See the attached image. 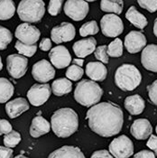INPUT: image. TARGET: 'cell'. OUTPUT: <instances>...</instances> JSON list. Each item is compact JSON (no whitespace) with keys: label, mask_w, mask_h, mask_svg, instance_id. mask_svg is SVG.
Returning <instances> with one entry per match:
<instances>
[{"label":"cell","mask_w":157,"mask_h":158,"mask_svg":"<svg viewBox=\"0 0 157 158\" xmlns=\"http://www.w3.org/2000/svg\"><path fill=\"white\" fill-rule=\"evenodd\" d=\"M147 91L150 101L157 106V80L147 87Z\"/></svg>","instance_id":"74e56055"},{"label":"cell","mask_w":157,"mask_h":158,"mask_svg":"<svg viewBox=\"0 0 157 158\" xmlns=\"http://www.w3.org/2000/svg\"><path fill=\"white\" fill-rule=\"evenodd\" d=\"M124 106L131 115H140L145 110V100L140 95H132L126 98Z\"/></svg>","instance_id":"44dd1931"},{"label":"cell","mask_w":157,"mask_h":158,"mask_svg":"<svg viewBox=\"0 0 157 158\" xmlns=\"http://www.w3.org/2000/svg\"><path fill=\"white\" fill-rule=\"evenodd\" d=\"M14 158H28V157L24 156H23V155H19V156H16Z\"/></svg>","instance_id":"7dc6e473"},{"label":"cell","mask_w":157,"mask_h":158,"mask_svg":"<svg viewBox=\"0 0 157 158\" xmlns=\"http://www.w3.org/2000/svg\"><path fill=\"white\" fill-rule=\"evenodd\" d=\"M72 64H75V65H77V66H80V67H81L82 65H83V63H84V61H83V59H80V58H76V59H74L72 61Z\"/></svg>","instance_id":"f6af8a7d"},{"label":"cell","mask_w":157,"mask_h":158,"mask_svg":"<svg viewBox=\"0 0 157 158\" xmlns=\"http://www.w3.org/2000/svg\"><path fill=\"white\" fill-rule=\"evenodd\" d=\"M83 74H84V71L81 67L77 66L75 64H72L71 66H69L66 72V77L70 81H77L82 78Z\"/></svg>","instance_id":"1f68e13d"},{"label":"cell","mask_w":157,"mask_h":158,"mask_svg":"<svg viewBox=\"0 0 157 158\" xmlns=\"http://www.w3.org/2000/svg\"><path fill=\"white\" fill-rule=\"evenodd\" d=\"M124 2L122 0H102L100 2V8L107 13H114L115 15H120L123 11Z\"/></svg>","instance_id":"484cf974"},{"label":"cell","mask_w":157,"mask_h":158,"mask_svg":"<svg viewBox=\"0 0 157 158\" xmlns=\"http://www.w3.org/2000/svg\"><path fill=\"white\" fill-rule=\"evenodd\" d=\"M48 158H85V156L79 147L64 146L52 152Z\"/></svg>","instance_id":"7402d4cb"},{"label":"cell","mask_w":157,"mask_h":158,"mask_svg":"<svg viewBox=\"0 0 157 158\" xmlns=\"http://www.w3.org/2000/svg\"><path fill=\"white\" fill-rule=\"evenodd\" d=\"M86 118L93 132L103 137H110L121 131L124 113L120 107L114 103L101 102L88 110Z\"/></svg>","instance_id":"6da1fadb"},{"label":"cell","mask_w":157,"mask_h":158,"mask_svg":"<svg viewBox=\"0 0 157 158\" xmlns=\"http://www.w3.org/2000/svg\"><path fill=\"white\" fill-rule=\"evenodd\" d=\"M15 12L14 3L11 0H0V20L12 18Z\"/></svg>","instance_id":"83f0119b"},{"label":"cell","mask_w":157,"mask_h":158,"mask_svg":"<svg viewBox=\"0 0 157 158\" xmlns=\"http://www.w3.org/2000/svg\"><path fill=\"white\" fill-rule=\"evenodd\" d=\"M62 4H63L62 0H51L49 2V14L52 16L59 15L60 12V9H61V6H62Z\"/></svg>","instance_id":"d590c367"},{"label":"cell","mask_w":157,"mask_h":158,"mask_svg":"<svg viewBox=\"0 0 157 158\" xmlns=\"http://www.w3.org/2000/svg\"><path fill=\"white\" fill-rule=\"evenodd\" d=\"M39 47L42 51H44V52L50 51V49L52 48V41L50 40V38H43L41 41Z\"/></svg>","instance_id":"ee69618b"},{"label":"cell","mask_w":157,"mask_h":158,"mask_svg":"<svg viewBox=\"0 0 157 158\" xmlns=\"http://www.w3.org/2000/svg\"><path fill=\"white\" fill-rule=\"evenodd\" d=\"M52 89L47 83L34 84L27 92V98L29 102L35 106L39 107L44 104L51 96Z\"/></svg>","instance_id":"8fae6325"},{"label":"cell","mask_w":157,"mask_h":158,"mask_svg":"<svg viewBox=\"0 0 157 158\" xmlns=\"http://www.w3.org/2000/svg\"><path fill=\"white\" fill-rule=\"evenodd\" d=\"M98 31H99V28H98L97 22L95 20H92L81 25V27L80 28V35L81 36L83 37L88 36V35H94L98 33Z\"/></svg>","instance_id":"f546056e"},{"label":"cell","mask_w":157,"mask_h":158,"mask_svg":"<svg viewBox=\"0 0 157 158\" xmlns=\"http://www.w3.org/2000/svg\"><path fill=\"white\" fill-rule=\"evenodd\" d=\"M141 62L147 71L157 73V45L149 44L143 49Z\"/></svg>","instance_id":"ac0fdd59"},{"label":"cell","mask_w":157,"mask_h":158,"mask_svg":"<svg viewBox=\"0 0 157 158\" xmlns=\"http://www.w3.org/2000/svg\"><path fill=\"white\" fill-rule=\"evenodd\" d=\"M29 110V104L24 98H17L10 100L6 105V114L10 118H15Z\"/></svg>","instance_id":"ffe728a7"},{"label":"cell","mask_w":157,"mask_h":158,"mask_svg":"<svg viewBox=\"0 0 157 158\" xmlns=\"http://www.w3.org/2000/svg\"><path fill=\"white\" fill-rule=\"evenodd\" d=\"M28 59L21 54H11L6 58L7 72L14 79H20L26 73Z\"/></svg>","instance_id":"30bf717a"},{"label":"cell","mask_w":157,"mask_h":158,"mask_svg":"<svg viewBox=\"0 0 157 158\" xmlns=\"http://www.w3.org/2000/svg\"><path fill=\"white\" fill-rule=\"evenodd\" d=\"M21 141V135L17 131L12 130L10 133L5 135L4 136V144L6 147L14 148L17 146Z\"/></svg>","instance_id":"d6a6232c"},{"label":"cell","mask_w":157,"mask_h":158,"mask_svg":"<svg viewBox=\"0 0 157 158\" xmlns=\"http://www.w3.org/2000/svg\"><path fill=\"white\" fill-rule=\"evenodd\" d=\"M100 28L105 36L118 37L124 31V24L118 15L115 14H108L101 18Z\"/></svg>","instance_id":"52a82bcc"},{"label":"cell","mask_w":157,"mask_h":158,"mask_svg":"<svg viewBox=\"0 0 157 158\" xmlns=\"http://www.w3.org/2000/svg\"><path fill=\"white\" fill-rule=\"evenodd\" d=\"M50 129H51L50 123L44 118L41 116H37L32 120V124L30 127V135L33 137L37 138L42 136L43 135L49 133Z\"/></svg>","instance_id":"603a6c76"},{"label":"cell","mask_w":157,"mask_h":158,"mask_svg":"<svg viewBox=\"0 0 157 158\" xmlns=\"http://www.w3.org/2000/svg\"><path fill=\"white\" fill-rule=\"evenodd\" d=\"M103 95V89L93 81L83 80L80 81L74 90L75 100L84 106L92 107L97 104Z\"/></svg>","instance_id":"3957f363"},{"label":"cell","mask_w":157,"mask_h":158,"mask_svg":"<svg viewBox=\"0 0 157 158\" xmlns=\"http://www.w3.org/2000/svg\"><path fill=\"white\" fill-rule=\"evenodd\" d=\"M108 46L107 45H101L96 48L94 54L95 57L97 58L100 62L104 63H109V55H108Z\"/></svg>","instance_id":"e575fe53"},{"label":"cell","mask_w":157,"mask_h":158,"mask_svg":"<svg viewBox=\"0 0 157 158\" xmlns=\"http://www.w3.org/2000/svg\"><path fill=\"white\" fill-rule=\"evenodd\" d=\"M51 127L57 136L62 138L69 137L79 128V117L72 109H60L52 114Z\"/></svg>","instance_id":"7a4b0ae2"},{"label":"cell","mask_w":157,"mask_h":158,"mask_svg":"<svg viewBox=\"0 0 157 158\" xmlns=\"http://www.w3.org/2000/svg\"><path fill=\"white\" fill-rule=\"evenodd\" d=\"M41 33L39 29L27 23L19 24L14 33V36L18 39L19 42L27 45H35L39 40Z\"/></svg>","instance_id":"ba28073f"},{"label":"cell","mask_w":157,"mask_h":158,"mask_svg":"<svg viewBox=\"0 0 157 158\" xmlns=\"http://www.w3.org/2000/svg\"><path fill=\"white\" fill-rule=\"evenodd\" d=\"M154 34L157 37V18L155 21V24H154Z\"/></svg>","instance_id":"bcb514c9"},{"label":"cell","mask_w":157,"mask_h":158,"mask_svg":"<svg viewBox=\"0 0 157 158\" xmlns=\"http://www.w3.org/2000/svg\"><path fill=\"white\" fill-rule=\"evenodd\" d=\"M72 89V83L70 80L65 78H59L52 84V91L55 96H63L70 93Z\"/></svg>","instance_id":"d4e9b609"},{"label":"cell","mask_w":157,"mask_h":158,"mask_svg":"<svg viewBox=\"0 0 157 158\" xmlns=\"http://www.w3.org/2000/svg\"><path fill=\"white\" fill-rule=\"evenodd\" d=\"M86 74L93 81H103L107 78V67L100 61H90L86 65Z\"/></svg>","instance_id":"d6986e66"},{"label":"cell","mask_w":157,"mask_h":158,"mask_svg":"<svg viewBox=\"0 0 157 158\" xmlns=\"http://www.w3.org/2000/svg\"><path fill=\"white\" fill-rule=\"evenodd\" d=\"M134 158H155V155L152 151L147 150H142L138 153H136Z\"/></svg>","instance_id":"7bdbcfd3"},{"label":"cell","mask_w":157,"mask_h":158,"mask_svg":"<svg viewBox=\"0 0 157 158\" xmlns=\"http://www.w3.org/2000/svg\"><path fill=\"white\" fill-rule=\"evenodd\" d=\"M155 131H156V134H157V125H156V127H155Z\"/></svg>","instance_id":"681fc988"},{"label":"cell","mask_w":157,"mask_h":158,"mask_svg":"<svg viewBox=\"0 0 157 158\" xmlns=\"http://www.w3.org/2000/svg\"><path fill=\"white\" fill-rule=\"evenodd\" d=\"M145 35L139 31H131L125 37V47L129 53H136L145 48L146 45Z\"/></svg>","instance_id":"9a60e30c"},{"label":"cell","mask_w":157,"mask_h":158,"mask_svg":"<svg viewBox=\"0 0 157 158\" xmlns=\"http://www.w3.org/2000/svg\"><path fill=\"white\" fill-rule=\"evenodd\" d=\"M126 18L133 25H134L136 28H139L141 30L144 29L148 24V21H147L146 17L143 14L139 12L135 8V6H130L129 9L126 11Z\"/></svg>","instance_id":"cb8c5ba5"},{"label":"cell","mask_w":157,"mask_h":158,"mask_svg":"<svg viewBox=\"0 0 157 158\" xmlns=\"http://www.w3.org/2000/svg\"><path fill=\"white\" fill-rule=\"evenodd\" d=\"M45 14V5L42 0H23L17 7V15L24 23H39Z\"/></svg>","instance_id":"5b68a950"},{"label":"cell","mask_w":157,"mask_h":158,"mask_svg":"<svg viewBox=\"0 0 157 158\" xmlns=\"http://www.w3.org/2000/svg\"><path fill=\"white\" fill-rule=\"evenodd\" d=\"M32 75L37 81L41 83H46L54 78L55 70L48 61L41 60L34 64L32 69Z\"/></svg>","instance_id":"4fadbf2b"},{"label":"cell","mask_w":157,"mask_h":158,"mask_svg":"<svg viewBox=\"0 0 157 158\" xmlns=\"http://www.w3.org/2000/svg\"><path fill=\"white\" fill-rule=\"evenodd\" d=\"M130 132L135 139L145 140L152 135L153 127L148 119L139 118L134 121L130 127Z\"/></svg>","instance_id":"2e32d148"},{"label":"cell","mask_w":157,"mask_h":158,"mask_svg":"<svg viewBox=\"0 0 157 158\" xmlns=\"http://www.w3.org/2000/svg\"><path fill=\"white\" fill-rule=\"evenodd\" d=\"M138 4L142 8L146 9L148 12L155 13L157 11V0H139Z\"/></svg>","instance_id":"8d00e7d4"},{"label":"cell","mask_w":157,"mask_h":158,"mask_svg":"<svg viewBox=\"0 0 157 158\" xmlns=\"http://www.w3.org/2000/svg\"><path fill=\"white\" fill-rule=\"evenodd\" d=\"M90 158H114L108 150H97L95 151Z\"/></svg>","instance_id":"60d3db41"},{"label":"cell","mask_w":157,"mask_h":158,"mask_svg":"<svg viewBox=\"0 0 157 158\" xmlns=\"http://www.w3.org/2000/svg\"><path fill=\"white\" fill-rule=\"evenodd\" d=\"M142 75L132 64L125 63L119 66L115 74V83L124 91H131L140 85Z\"/></svg>","instance_id":"277c9868"},{"label":"cell","mask_w":157,"mask_h":158,"mask_svg":"<svg viewBox=\"0 0 157 158\" xmlns=\"http://www.w3.org/2000/svg\"><path fill=\"white\" fill-rule=\"evenodd\" d=\"M12 33L6 27L0 25V50H6L12 42Z\"/></svg>","instance_id":"836d02e7"},{"label":"cell","mask_w":157,"mask_h":158,"mask_svg":"<svg viewBox=\"0 0 157 158\" xmlns=\"http://www.w3.org/2000/svg\"><path fill=\"white\" fill-rule=\"evenodd\" d=\"M96 46H97L96 39L94 37H89L86 39L79 40L76 43H74L72 49L75 55L78 58L83 59L86 56L95 52Z\"/></svg>","instance_id":"e0dca14e"},{"label":"cell","mask_w":157,"mask_h":158,"mask_svg":"<svg viewBox=\"0 0 157 158\" xmlns=\"http://www.w3.org/2000/svg\"><path fill=\"white\" fill-rule=\"evenodd\" d=\"M13 149L6 146H0V158H12Z\"/></svg>","instance_id":"b9f144b4"},{"label":"cell","mask_w":157,"mask_h":158,"mask_svg":"<svg viewBox=\"0 0 157 158\" xmlns=\"http://www.w3.org/2000/svg\"><path fill=\"white\" fill-rule=\"evenodd\" d=\"M12 126L6 119H0V135H7L12 131Z\"/></svg>","instance_id":"f35d334b"},{"label":"cell","mask_w":157,"mask_h":158,"mask_svg":"<svg viewBox=\"0 0 157 158\" xmlns=\"http://www.w3.org/2000/svg\"><path fill=\"white\" fill-rule=\"evenodd\" d=\"M14 91L13 84L6 78H0V103H5L12 98Z\"/></svg>","instance_id":"4316f807"},{"label":"cell","mask_w":157,"mask_h":158,"mask_svg":"<svg viewBox=\"0 0 157 158\" xmlns=\"http://www.w3.org/2000/svg\"><path fill=\"white\" fill-rule=\"evenodd\" d=\"M3 69V63H2V59H1V56H0V71Z\"/></svg>","instance_id":"c3c4849f"},{"label":"cell","mask_w":157,"mask_h":158,"mask_svg":"<svg viewBox=\"0 0 157 158\" xmlns=\"http://www.w3.org/2000/svg\"><path fill=\"white\" fill-rule=\"evenodd\" d=\"M14 47L17 50V52L24 57H32L36 52L37 50L36 44H35V45H27V44H24L19 42V41H17L15 43Z\"/></svg>","instance_id":"4dcf8cb0"},{"label":"cell","mask_w":157,"mask_h":158,"mask_svg":"<svg viewBox=\"0 0 157 158\" xmlns=\"http://www.w3.org/2000/svg\"><path fill=\"white\" fill-rule=\"evenodd\" d=\"M108 55L109 57L118 58L123 54V43L119 38H116L113 42H111L108 46Z\"/></svg>","instance_id":"f1b7e54d"},{"label":"cell","mask_w":157,"mask_h":158,"mask_svg":"<svg viewBox=\"0 0 157 158\" xmlns=\"http://www.w3.org/2000/svg\"><path fill=\"white\" fill-rule=\"evenodd\" d=\"M89 10L88 2L82 0H69L65 2L64 13L67 16L78 22L83 20Z\"/></svg>","instance_id":"9c48e42d"},{"label":"cell","mask_w":157,"mask_h":158,"mask_svg":"<svg viewBox=\"0 0 157 158\" xmlns=\"http://www.w3.org/2000/svg\"><path fill=\"white\" fill-rule=\"evenodd\" d=\"M76 30L74 25L68 22H63L59 25L54 26L51 32V39L56 44L70 42L74 39Z\"/></svg>","instance_id":"7c38bea8"},{"label":"cell","mask_w":157,"mask_h":158,"mask_svg":"<svg viewBox=\"0 0 157 158\" xmlns=\"http://www.w3.org/2000/svg\"><path fill=\"white\" fill-rule=\"evenodd\" d=\"M50 61L57 69H63L68 67L72 62V56L68 49L62 45H58L50 51Z\"/></svg>","instance_id":"5bb4252c"},{"label":"cell","mask_w":157,"mask_h":158,"mask_svg":"<svg viewBox=\"0 0 157 158\" xmlns=\"http://www.w3.org/2000/svg\"><path fill=\"white\" fill-rule=\"evenodd\" d=\"M146 146H148L152 151H154V154L157 156V136L155 135H151Z\"/></svg>","instance_id":"ab89813d"},{"label":"cell","mask_w":157,"mask_h":158,"mask_svg":"<svg viewBox=\"0 0 157 158\" xmlns=\"http://www.w3.org/2000/svg\"><path fill=\"white\" fill-rule=\"evenodd\" d=\"M109 153L115 158H129L134 154L132 140L126 135L116 137L109 145Z\"/></svg>","instance_id":"8992f818"}]
</instances>
